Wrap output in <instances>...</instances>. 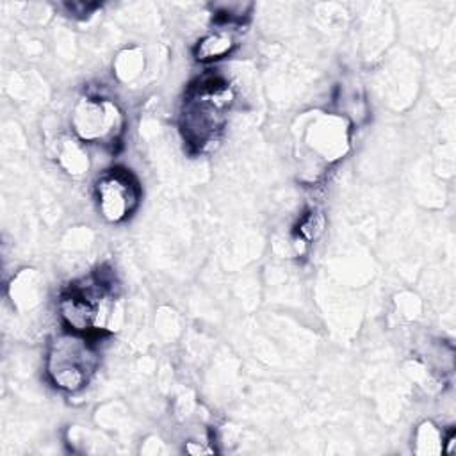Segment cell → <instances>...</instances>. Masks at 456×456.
I'll use <instances>...</instances> for the list:
<instances>
[{"mask_svg":"<svg viewBox=\"0 0 456 456\" xmlns=\"http://www.w3.org/2000/svg\"><path fill=\"white\" fill-rule=\"evenodd\" d=\"M235 102L232 87L217 77H207L191 86L180 112V128L189 146L198 151L217 142Z\"/></svg>","mask_w":456,"mask_h":456,"instance_id":"obj_1","label":"cell"},{"mask_svg":"<svg viewBox=\"0 0 456 456\" xmlns=\"http://www.w3.org/2000/svg\"><path fill=\"white\" fill-rule=\"evenodd\" d=\"M114 289L112 280L102 276L71 285L59 301L61 319L66 328L84 335L116 330L121 310Z\"/></svg>","mask_w":456,"mask_h":456,"instance_id":"obj_2","label":"cell"},{"mask_svg":"<svg viewBox=\"0 0 456 456\" xmlns=\"http://www.w3.org/2000/svg\"><path fill=\"white\" fill-rule=\"evenodd\" d=\"M98 367V353L87 335L64 331L57 335L46 353V376L59 390H82Z\"/></svg>","mask_w":456,"mask_h":456,"instance_id":"obj_3","label":"cell"},{"mask_svg":"<svg viewBox=\"0 0 456 456\" xmlns=\"http://www.w3.org/2000/svg\"><path fill=\"white\" fill-rule=\"evenodd\" d=\"M71 128L84 144L110 146L119 141L125 130V116L116 102L86 96L73 109Z\"/></svg>","mask_w":456,"mask_h":456,"instance_id":"obj_4","label":"cell"},{"mask_svg":"<svg viewBox=\"0 0 456 456\" xmlns=\"http://www.w3.org/2000/svg\"><path fill=\"white\" fill-rule=\"evenodd\" d=\"M98 212L109 223H123L141 203V187L126 169H109L94 183Z\"/></svg>","mask_w":456,"mask_h":456,"instance_id":"obj_5","label":"cell"},{"mask_svg":"<svg viewBox=\"0 0 456 456\" xmlns=\"http://www.w3.org/2000/svg\"><path fill=\"white\" fill-rule=\"evenodd\" d=\"M308 144L326 160L340 159L347 148V128L337 116L317 119L308 130Z\"/></svg>","mask_w":456,"mask_h":456,"instance_id":"obj_6","label":"cell"},{"mask_svg":"<svg viewBox=\"0 0 456 456\" xmlns=\"http://www.w3.org/2000/svg\"><path fill=\"white\" fill-rule=\"evenodd\" d=\"M45 285L43 278L34 269H23L20 271L11 285H9V296L12 305H16L20 310H30L36 305H39L43 296Z\"/></svg>","mask_w":456,"mask_h":456,"instance_id":"obj_7","label":"cell"},{"mask_svg":"<svg viewBox=\"0 0 456 456\" xmlns=\"http://www.w3.org/2000/svg\"><path fill=\"white\" fill-rule=\"evenodd\" d=\"M235 46H237L235 34L230 28H226V25H224V27L203 36L194 48V55L200 62H214V61L226 57L228 53H232V50Z\"/></svg>","mask_w":456,"mask_h":456,"instance_id":"obj_8","label":"cell"},{"mask_svg":"<svg viewBox=\"0 0 456 456\" xmlns=\"http://www.w3.org/2000/svg\"><path fill=\"white\" fill-rule=\"evenodd\" d=\"M57 162L71 176H80L89 171V155L80 139H62L57 144Z\"/></svg>","mask_w":456,"mask_h":456,"instance_id":"obj_9","label":"cell"},{"mask_svg":"<svg viewBox=\"0 0 456 456\" xmlns=\"http://www.w3.org/2000/svg\"><path fill=\"white\" fill-rule=\"evenodd\" d=\"M144 69V55L139 48H125L118 53L114 62V73L121 82L135 80Z\"/></svg>","mask_w":456,"mask_h":456,"instance_id":"obj_10","label":"cell"},{"mask_svg":"<svg viewBox=\"0 0 456 456\" xmlns=\"http://www.w3.org/2000/svg\"><path fill=\"white\" fill-rule=\"evenodd\" d=\"M445 435L433 424L422 422L415 431V452L419 454H438L444 451Z\"/></svg>","mask_w":456,"mask_h":456,"instance_id":"obj_11","label":"cell"},{"mask_svg":"<svg viewBox=\"0 0 456 456\" xmlns=\"http://www.w3.org/2000/svg\"><path fill=\"white\" fill-rule=\"evenodd\" d=\"M299 232L301 235L306 239V240H312L315 239L321 232H322V217L319 214H310L305 217V221L301 223L299 226Z\"/></svg>","mask_w":456,"mask_h":456,"instance_id":"obj_12","label":"cell"}]
</instances>
